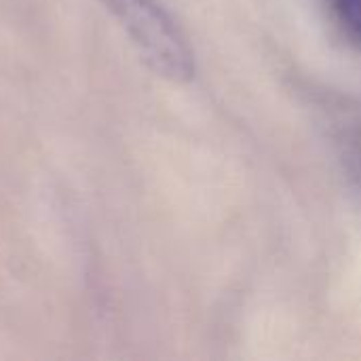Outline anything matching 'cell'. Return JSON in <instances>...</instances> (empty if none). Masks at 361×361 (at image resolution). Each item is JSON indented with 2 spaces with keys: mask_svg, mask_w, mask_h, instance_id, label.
I'll list each match as a JSON object with an SVG mask.
<instances>
[{
  "mask_svg": "<svg viewBox=\"0 0 361 361\" xmlns=\"http://www.w3.org/2000/svg\"><path fill=\"white\" fill-rule=\"evenodd\" d=\"M332 11L345 38L361 49V0H332Z\"/></svg>",
  "mask_w": 361,
  "mask_h": 361,
  "instance_id": "2",
  "label": "cell"
},
{
  "mask_svg": "<svg viewBox=\"0 0 361 361\" xmlns=\"http://www.w3.org/2000/svg\"><path fill=\"white\" fill-rule=\"evenodd\" d=\"M121 21L142 59L159 76L188 82L195 76V51L161 0H102Z\"/></svg>",
  "mask_w": 361,
  "mask_h": 361,
  "instance_id": "1",
  "label": "cell"
},
{
  "mask_svg": "<svg viewBox=\"0 0 361 361\" xmlns=\"http://www.w3.org/2000/svg\"><path fill=\"white\" fill-rule=\"evenodd\" d=\"M355 154H357V161L361 165V133H357V144H355Z\"/></svg>",
  "mask_w": 361,
  "mask_h": 361,
  "instance_id": "3",
  "label": "cell"
}]
</instances>
